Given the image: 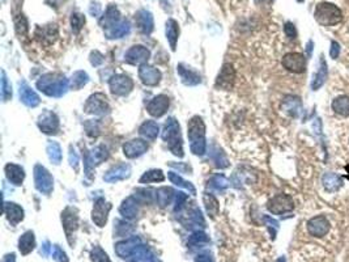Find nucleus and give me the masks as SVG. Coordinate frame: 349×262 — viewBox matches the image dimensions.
Masks as SVG:
<instances>
[{
  "label": "nucleus",
  "instance_id": "1",
  "mask_svg": "<svg viewBox=\"0 0 349 262\" xmlns=\"http://www.w3.org/2000/svg\"><path fill=\"white\" fill-rule=\"evenodd\" d=\"M187 135L190 141L191 152L198 156H202L206 152V125L199 116H195L188 121L187 125Z\"/></svg>",
  "mask_w": 349,
  "mask_h": 262
},
{
  "label": "nucleus",
  "instance_id": "2",
  "mask_svg": "<svg viewBox=\"0 0 349 262\" xmlns=\"http://www.w3.org/2000/svg\"><path fill=\"white\" fill-rule=\"evenodd\" d=\"M70 83L62 74H46L37 82V88L50 97H62L67 93Z\"/></svg>",
  "mask_w": 349,
  "mask_h": 262
},
{
  "label": "nucleus",
  "instance_id": "3",
  "mask_svg": "<svg viewBox=\"0 0 349 262\" xmlns=\"http://www.w3.org/2000/svg\"><path fill=\"white\" fill-rule=\"evenodd\" d=\"M162 139L167 143V147L173 155L178 157H183V143L181 135V127L175 118H169L165 123L162 131Z\"/></svg>",
  "mask_w": 349,
  "mask_h": 262
},
{
  "label": "nucleus",
  "instance_id": "4",
  "mask_svg": "<svg viewBox=\"0 0 349 262\" xmlns=\"http://www.w3.org/2000/svg\"><path fill=\"white\" fill-rule=\"evenodd\" d=\"M315 20L323 27H334L343 21L342 9L332 3H321L315 7Z\"/></svg>",
  "mask_w": 349,
  "mask_h": 262
},
{
  "label": "nucleus",
  "instance_id": "5",
  "mask_svg": "<svg viewBox=\"0 0 349 262\" xmlns=\"http://www.w3.org/2000/svg\"><path fill=\"white\" fill-rule=\"evenodd\" d=\"M84 112L88 114H94V116H105V114H109L110 106L105 94H92V96L86 100L85 105H84Z\"/></svg>",
  "mask_w": 349,
  "mask_h": 262
},
{
  "label": "nucleus",
  "instance_id": "6",
  "mask_svg": "<svg viewBox=\"0 0 349 262\" xmlns=\"http://www.w3.org/2000/svg\"><path fill=\"white\" fill-rule=\"evenodd\" d=\"M34 184L39 193L49 196L54 188V180L45 167L37 164L34 167Z\"/></svg>",
  "mask_w": 349,
  "mask_h": 262
},
{
  "label": "nucleus",
  "instance_id": "7",
  "mask_svg": "<svg viewBox=\"0 0 349 262\" xmlns=\"http://www.w3.org/2000/svg\"><path fill=\"white\" fill-rule=\"evenodd\" d=\"M267 208L268 211L275 214V215H281V214L292 211L295 208V201L288 194H279L268 201Z\"/></svg>",
  "mask_w": 349,
  "mask_h": 262
},
{
  "label": "nucleus",
  "instance_id": "8",
  "mask_svg": "<svg viewBox=\"0 0 349 262\" xmlns=\"http://www.w3.org/2000/svg\"><path fill=\"white\" fill-rule=\"evenodd\" d=\"M283 66L293 74H302L306 71V58L301 53H288L283 57Z\"/></svg>",
  "mask_w": 349,
  "mask_h": 262
},
{
  "label": "nucleus",
  "instance_id": "9",
  "mask_svg": "<svg viewBox=\"0 0 349 262\" xmlns=\"http://www.w3.org/2000/svg\"><path fill=\"white\" fill-rule=\"evenodd\" d=\"M109 87L111 93L115 96H126L134 88V82L127 75H114L113 78L109 80Z\"/></svg>",
  "mask_w": 349,
  "mask_h": 262
},
{
  "label": "nucleus",
  "instance_id": "10",
  "mask_svg": "<svg viewBox=\"0 0 349 262\" xmlns=\"http://www.w3.org/2000/svg\"><path fill=\"white\" fill-rule=\"evenodd\" d=\"M149 57H151V53H149L147 47L141 46V45H136V46H132L126 53L124 62L128 63V64H132V66H136V64L141 66V64H145L148 62Z\"/></svg>",
  "mask_w": 349,
  "mask_h": 262
},
{
  "label": "nucleus",
  "instance_id": "11",
  "mask_svg": "<svg viewBox=\"0 0 349 262\" xmlns=\"http://www.w3.org/2000/svg\"><path fill=\"white\" fill-rule=\"evenodd\" d=\"M330 222L327 220L326 216L323 215H318L311 218L309 222H307V231L310 233L311 236L314 237H323L326 236L328 232H330Z\"/></svg>",
  "mask_w": 349,
  "mask_h": 262
},
{
  "label": "nucleus",
  "instance_id": "12",
  "mask_svg": "<svg viewBox=\"0 0 349 262\" xmlns=\"http://www.w3.org/2000/svg\"><path fill=\"white\" fill-rule=\"evenodd\" d=\"M38 127L47 135H55L59 131V119L53 112H45L39 116Z\"/></svg>",
  "mask_w": 349,
  "mask_h": 262
},
{
  "label": "nucleus",
  "instance_id": "13",
  "mask_svg": "<svg viewBox=\"0 0 349 262\" xmlns=\"http://www.w3.org/2000/svg\"><path fill=\"white\" fill-rule=\"evenodd\" d=\"M110 210H111V204L109 202H106L104 198H98L94 202L93 211H92V219L98 227H104L107 220V215H109Z\"/></svg>",
  "mask_w": 349,
  "mask_h": 262
},
{
  "label": "nucleus",
  "instance_id": "14",
  "mask_svg": "<svg viewBox=\"0 0 349 262\" xmlns=\"http://www.w3.org/2000/svg\"><path fill=\"white\" fill-rule=\"evenodd\" d=\"M169 109V97L165 94H159L153 100L148 102L147 110L152 117L160 118L166 113Z\"/></svg>",
  "mask_w": 349,
  "mask_h": 262
},
{
  "label": "nucleus",
  "instance_id": "15",
  "mask_svg": "<svg viewBox=\"0 0 349 262\" xmlns=\"http://www.w3.org/2000/svg\"><path fill=\"white\" fill-rule=\"evenodd\" d=\"M148 145L147 142L143 139H132L130 142H126L123 146L124 156L128 159H135V157L141 156L143 153L147 152Z\"/></svg>",
  "mask_w": 349,
  "mask_h": 262
},
{
  "label": "nucleus",
  "instance_id": "16",
  "mask_svg": "<svg viewBox=\"0 0 349 262\" xmlns=\"http://www.w3.org/2000/svg\"><path fill=\"white\" fill-rule=\"evenodd\" d=\"M234 79H236V71L232 64H224L216 80V88H221L224 90L232 89Z\"/></svg>",
  "mask_w": 349,
  "mask_h": 262
},
{
  "label": "nucleus",
  "instance_id": "17",
  "mask_svg": "<svg viewBox=\"0 0 349 262\" xmlns=\"http://www.w3.org/2000/svg\"><path fill=\"white\" fill-rule=\"evenodd\" d=\"M139 78L140 80L143 82V84L149 87L157 86L161 80V72H160L157 68L152 66H148L147 63L145 64H141L139 68Z\"/></svg>",
  "mask_w": 349,
  "mask_h": 262
},
{
  "label": "nucleus",
  "instance_id": "18",
  "mask_svg": "<svg viewBox=\"0 0 349 262\" xmlns=\"http://www.w3.org/2000/svg\"><path fill=\"white\" fill-rule=\"evenodd\" d=\"M130 176H131V167L128 164H118L105 173L104 180L109 184H113V182L126 180Z\"/></svg>",
  "mask_w": 349,
  "mask_h": 262
},
{
  "label": "nucleus",
  "instance_id": "19",
  "mask_svg": "<svg viewBox=\"0 0 349 262\" xmlns=\"http://www.w3.org/2000/svg\"><path fill=\"white\" fill-rule=\"evenodd\" d=\"M135 21L137 28H139L143 33H145V34H151L152 31H153L155 21H153V16H152V13L149 11L140 9V11L136 12Z\"/></svg>",
  "mask_w": 349,
  "mask_h": 262
},
{
  "label": "nucleus",
  "instance_id": "20",
  "mask_svg": "<svg viewBox=\"0 0 349 262\" xmlns=\"http://www.w3.org/2000/svg\"><path fill=\"white\" fill-rule=\"evenodd\" d=\"M19 93L21 102L25 104L27 106H29V108H35V106H38L39 102H41V98H39L38 94L35 93L34 90L31 89L27 83L23 82L20 84Z\"/></svg>",
  "mask_w": 349,
  "mask_h": 262
},
{
  "label": "nucleus",
  "instance_id": "21",
  "mask_svg": "<svg viewBox=\"0 0 349 262\" xmlns=\"http://www.w3.org/2000/svg\"><path fill=\"white\" fill-rule=\"evenodd\" d=\"M34 35L37 37V39H39L45 45H51L58 37V27L55 24L42 28L39 27L35 29Z\"/></svg>",
  "mask_w": 349,
  "mask_h": 262
},
{
  "label": "nucleus",
  "instance_id": "22",
  "mask_svg": "<svg viewBox=\"0 0 349 262\" xmlns=\"http://www.w3.org/2000/svg\"><path fill=\"white\" fill-rule=\"evenodd\" d=\"M130 30H131V25H130L127 20H120V21L111 25L110 28L105 29V35L109 39L122 38L124 35H127Z\"/></svg>",
  "mask_w": 349,
  "mask_h": 262
},
{
  "label": "nucleus",
  "instance_id": "23",
  "mask_svg": "<svg viewBox=\"0 0 349 262\" xmlns=\"http://www.w3.org/2000/svg\"><path fill=\"white\" fill-rule=\"evenodd\" d=\"M177 72L181 76V80H182L183 84H186V86H196V84L202 82L200 75L198 72H195L194 70H191L190 67L185 66V64H178Z\"/></svg>",
  "mask_w": 349,
  "mask_h": 262
},
{
  "label": "nucleus",
  "instance_id": "24",
  "mask_svg": "<svg viewBox=\"0 0 349 262\" xmlns=\"http://www.w3.org/2000/svg\"><path fill=\"white\" fill-rule=\"evenodd\" d=\"M4 171H5V176H7L8 181H11L12 184L16 185V186H20L23 184L24 178H25V172L20 165L7 164Z\"/></svg>",
  "mask_w": 349,
  "mask_h": 262
},
{
  "label": "nucleus",
  "instance_id": "25",
  "mask_svg": "<svg viewBox=\"0 0 349 262\" xmlns=\"http://www.w3.org/2000/svg\"><path fill=\"white\" fill-rule=\"evenodd\" d=\"M322 184L327 192L335 193L338 192L339 189L343 186V178L340 176H338L336 173L327 172L323 175Z\"/></svg>",
  "mask_w": 349,
  "mask_h": 262
},
{
  "label": "nucleus",
  "instance_id": "26",
  "mask_svg": "<svg viewBox=\"0 0 349 262\" xmlns=\"http://www.w3.org/2000/svg\"><path fill=\"white\" fill-rule=\"evenodd\" d=\"M4 212L7 215V219L12 224H17L24 219V210L20 207L19 204H13V202H5L4 204Z\"/></svg>",
  "mask_w": 349,
  "mask_h": 262
},
{
  "label": "nucleus",
  "instance_id": "27",
  "mask_svg": "<svg viewBox=\"0 0 349 262\" xmlns=\"http://www.w3.org/2000/svg\"><path fill=\"white\" fill-rule=\"evenodd\" d=\"M118 21H120V13L118 11V8L115 5H109L107 9H106L105 15L102 16L101 20H100V25L104 28V30L110 28L111 25L116 24Z\"/></svg>",
  "mask_w": 349,
  "mask_h": 262
},
{
  "label": "nucleus",
  "instance_id": "28",
  "mask_svg": "<svg viewBox=\"0 0 349 262\" xmlns=\"http://www.w3.org/2000/svg\"><path fill=\"white\" fill-rule=\"evenodd\" d=\"M137 204H139V202H137V198H136V197H128V198H126V200L122 202V204H120V214H122L124 218H135V216L137 215Z\"/></svg>",
  "mask_w": 349,
  "mask_h": 262
},
{
  "label": "nucleus",
  "instance_id": "29",
  "mask_svg": "<svg viewBox=\"0 0 349 262\" xmlns=\"http://www.w3.org/2000/svg\"><path fill=\"white\" fill-rule=\"evenodd\" d=\"M283 108L288 114H291L292 117H298L299 112L302 110V104H301V100L298 97L287 96L284 98Z\"/></svg>",
  "mask_w": 349,
  "mask_h": 262
},
{
  "label": "nucleus",
  "instance_id": "30",
  "mask_svg": "<svg viewBox=\"0 0 349 262\" xmlns=\"http://www.w3.org/2000/svg\"><path fill=\"white\" fill-rule=\"evenodd\" d=\"M139 133L141 137H144L148 141H155L160 133V127L157 122L155 121H145L143 125L139 127Z\"/></svg>",
  "mask_w": 349,
  "mask_h": 262
},
{
  "label": "nucleus",
  "instance_id": "31",
  "mask_svg": "<svg viewBox=\"0 0 349 262\" xmlns=\"http://www.w3.org/2000/svg\"><path fill=\"white\" fill-rule=\"evenodd\" d=\"M326 80H327V63L322 55V57H321V67H319L318 72L315 74L314 80H313V83H311V88H313L314 90L319 89V88L326 83Z\"/></svg>",
  "mask_w": 349,
  "mask_h": 262
},
{
  "label": "nucleus",
  "instance_id": "32",
  "mask_svg": "<svg viewBox=\"0 0 349 262\" xmlns=\"http://www.w3.org/2000/svg\"><path fill=\"white\" fill-rule=\"evenodd\" d=\"M166 38L170 43L171 50H175V45H177V41H178V34H179V29H178V24L175 20H167L166 23Z\"/></svg>",
  "mask_w": 349,
  "mask_h": 262
},
{
  "label": "nucleus",
  "instance_id": "33",
  "mask_svg": "<svg viewBox=\"0 0 349 262\" xmlns=\"http://www.w3.org/2000/svg\"><path fill=\"white\" fill-rule=\"evenodd\" d=\"M62 220L67 231L75 230V228L78 227V220H79L76 210L72 207H67L62 214Z\"/></svg>",
  "mask_w": 349,
  "mask_h": 262
},
{
  "label": "nucleus",
  "instance_id": "34",
  "mask_svg": "<svg viewBox=\"0 0 349 262\" xmlns=\"http://www.w3.org/2000/svg\"><path fill=\"white\" fill-rule=\"evenodd\" d=\"M229 186V181L226 180L225 176L222 175H215L210 181H208V189L211 192H224L226 188Z\"/></svg>",
  "mask_w": 349,
  "mask_h": 262
},
{
  "label": "nucleus",
  "instance_id": "35",
  "mask_svg": "<svg viewBox=\"0 0 349 262\" xmlns=\"http://www.w3.org/2000/svg\"><path fill=\"white\" fill-rule=\"evenodd\" d=\"M332 109L335 113L340 114L343 117L349 116V97L348 96H339L332 101Z\"/></svg>",
  "mask_w": 349,
  "mask_h": 262
},
{
  "label": "nucleus",
  "instance_id": "36",
  "mask_svg": "<svg viewBox=\"0 0 349 262\" xmlns=\"http://www.w3.org/2000/svg\"><path fill=\"white\" fill-rule=\"evenodd\" d=\"M173 198H174V192L170 188H161L156 190V201L162 207L170 204L173 202Z\"/></svg>",
  "mask_w": 349,
  "mask_h": 262
},
{
  "label": "nucleus",
  "instance_id": "37",
  "mask_svg": "<svg viewBox=\"0 0 349 262\" xmlns=\"http://www.w3.org/2000/svg\"><path fill=\"white\" fill-rule=\"evenodd\" d=\"M165 176L161 169H152L149 172H145L140 177V184H151V182H162Z\"/></svg>",
  "mask_w": 349,
  "mask_h": 262
},
{
  "label": "nucleus",
  "instance_id": "38",
  "mask_svg": "<svg viewBox=\"0 0 349 262\" xmlns=\"http://www.w3.org/2000/svg\"><path fill=\"white\" fill-rule=\"evenodd\" d=\"M47 155L54 164H59L62 161V148L56 142H49L47 143Z\"/></svg>",
  "mask_w": 349,
  "mask_h": 262
},
{
  "label": "nucleus",
  "instance_id": "39",
  "mask_svg": "<svg viewBox=\"0 0 349 262\" xmlns=\"http://www.w3.org/2000/svg\"><path fill=\"white\" fill-rule=\"evenodd\" d=\"M169 180L173 182L174 185H177V186H179V188H183L186 189V190H188V192L192 194V196H195L196 194V189L192 186V184L191 182H188V181H185L181 176H178V173H174V172H169Z\"/></svg>",
  "mask_w": 349,
  "mask_h": 262
},
{
  "label": "nucleus",
  "instance_id": "40",
  "mask_svg": "<svg viewBox=\"0 0 349 262\" xmlns=\"http://www.w3.org/2000/svg\"><path fill=\"white\" fill-rule=\"evenodd\" d=\"M88 82H89L88 74L84 72V71H78V72H75V74L72 75L70 86L72 89H80V88H82Z\"/></svg>",
  "mask_w": 349,
  "mask_h": 262
},
{
  "label": "nucleus",
  "instance_id": "41",
  "mask_svg": "<svg viewBox=\"0 0 349 262\" xmlns=\"http://www.w3.org/2000/svg\"><path fill=\"white\" fill-rule=\"evenodd\" d=\"M203 201H204V204H206L207 212H208V214H210L212 218L217 215L218 210H220V207H218L217 200H216V198H215L212 194H204V197H203Z\"/></svg>",
  "mask_w": 349,
  "mask_h": 262
},
{
  "label": "nucleus",
  "instance_id": "42",
  "mask_svg": "<svg viewBox=\"0 0 349 262\" xmlns=\"http://www.w3.org/2000/svg\"><path fill=\"white\" fill-rule=\"evenodd\" d=\"M33 248H34V236H33V232H27V233L21 236V239H20V251L23 252L24 255H27Z\"/></svg>",
  "mask_w": 349,
  "mask_h": 262
},
{
  "label": "nucleus",
  "instance_id": "43",
  "mask_svg": "<svg viewBox=\"0 0 349 262\" xmlns=\"http://www.w3.org/2000/svg\"><path fill=\"white\" fill-rule=\"evenodd\" d=\"M211 157H212V161H214L215 165H216L217 168H226V167L229 165L225 153L222 152L220 148H217V147H214V151L211 153Z\"/></svg>",
  "mask_w": 349,
  "mask_h": 262
},
{
  "label": "nucleus",
  "instance_id": "44",
  "mask_svg": "<svg viewBox=\"0 0 349 262\" xmlns=\"http://www.w3.org/2000/svg\"><path fill=\"white\" fill-rule=\"evenodd\" d=\"M12 97V87L11 84L8 83L7 75L5 72H1V98L3 101H8L9 98Z\"/></svg>",
  "mask_w": 349,
  "mask_h": 262
},
{
  "label": "nucleus",
  "instance_id": "45",
  "mask_svg": "<svg viewBox=\"0 0 349 262\" xmlns=\"http://www.w3.org/2000/svg\"><path fill=\"white\" fill-rule=\"evenodd\" d=\"M27 30H29V28H27V19H25L23 15H20L19 17L16 19V31H17V34L20 35V38H21V37H25V35L27 34Z\"/></svg>",
  "mask_w": 349,
  "mask_h": 262
},
{
  "label": "nucleus",
  "instance_id": "46",
  "mask_svg": "<svg viewBox=\"0 0 349 262\" xmlns=\"http://www.w3.org/2000/svg\"><path fill=\"white\" fill-rule=\"evenodd\" d=\"M84 24H85V17L84 16L80 15V13H74L72 15V17H71V25H72V30L75 33H79V31L81 30Z\"/></svg>",
  "mask_w": 349,
  "mask_h": 262
},
{
  "label": "nucleus",
  "instance_id": "47",
  "mask_svg": "<svg viewBox=\"0 0 349 262\" xmlns=\"http://www.w3.org/2000/svg\"><path fill=\"white\" fill-rule=\"evenodd\" d=\"M85 130H86V134H88L89 137H98V135H100V131H101V129H100V122L98 121L85 122Z\"/></svg>",
  "mask_w": 349,
  "mask_h": 262
},
{
  "label": "nucleus",
  "instance_id": "48",
  "mask_svg": "<svg viewBox=\"0 0 349 262\" xmlns=\"http://www.w3.org/2000/svg\"><path fill=\"white\" fill-rule=\"evenodd\" d=\"M90 63H92V66L94 67H98L101 66L102 63H104V55L100 53V51H92V54H90Z\"/></svg>",
  "mask_w": 349,
  "mask_h": 262
},
{
  "label": "nucleus",
  "instance_id": "49",
  "mask_svg": "<svg viewBox=\"0 0 349 262\" xmlns=\"http://www.w3.org/2000/svg\"><path fill=\"white\" fill-rule=\"evenodd\" d=\"M284 31L289 39H295L297 37V30H295V27L292 23H287L284 25Z\"/></svg>",
  "mask_w": 349,
  "mask_h": 262
},
{
  "label": "nucleus",
  "instance_id": "50",
  "mask_svg": "<svg viewBox=\"0 0 349 262\" xmlns=\"http://www.w3.org/2000/svg\"><path fill=\"white\" fill-rule=\"evenodd\" d=\"M70 164L71 167L75 169V171H78L79 168V155L78 152L75 151L72 147H71V151H70Z\"/></svg>",
  "mask_w": 349,
  "mask_h": 262
},
{
  "label": "nucleus",
  "instance_id": "51",
  "mask_svg": "<svg viewBox=\"0 0 349 262\" xmlns=\"http://www.w3.org/2000/svg\"><path fill=\"white\" fill-rule=\"evenodd\" d=\"M339 54H340V45H339L336 41H332V42H331V51H330L331 58L336 59L339 57Z\"/></svg>",
  "mask_w": 349,
  "mask_h": 262
},
{
  "label": "nucleus",
  "instance_id": "52",
  "mask_svg": "<svg viewBox=\"0 0 349 262\" xmlns=\"http://www.w3.org/2000/svg\"><path fill=\"white\" fill-rule=\"evenodd\" d=\"M89 12H90V15L93 16H100V13H101V5L98 3H92L90 4V8H89Z\"/></svg>",
  "mask_w": 349,
  "mask_h": 262
},
{
  "label": "nucleus",
  "instance_id": "53",
  "mask_svg": "<svg viewBox=\"0 0 349 262\" xmlns=\"http://www.w3.org/2000/svg\"><path fill=\"white\" fill-rule=\"evenodd\" d=\"M311 50H313V41H309V43H307V57L311 55Z\"/></svg>",
  "mask_w": 349,
  "mask_h": 262
},
{
  "label": "nucleus",
  "instance_id": "54",
  "mask_svg": "<svg viewBox=\"0 0 349 262\" xmlns=\"http://www.w3.org/2000/svg\"><path fill=\"white\" fill-rule=\"evenodd\" d=\"M297 1H299V3H301V1H303V0H297Z\"/></svg>",
  "mask_w": 349,
  "mask_h": 262
}]
</instances>
